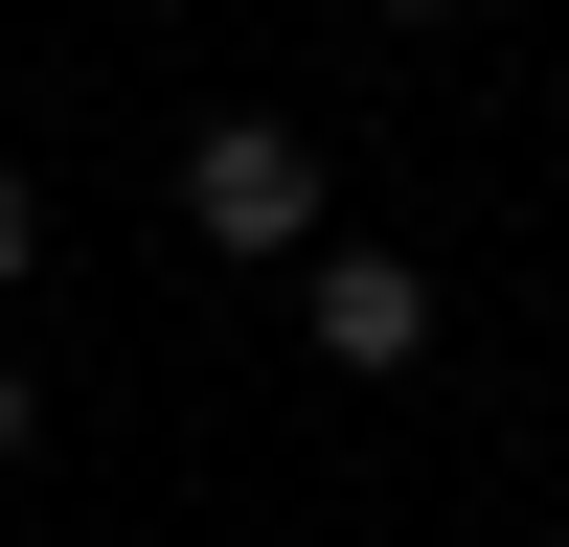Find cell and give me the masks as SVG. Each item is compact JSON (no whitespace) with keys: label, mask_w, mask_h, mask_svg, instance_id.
I'll return each instance as SVG.
<instances>
[{"label":"cell","mask_w":569,"mask_h":547,"mask_svg":"<svg viewBox=\"0 0 569 547\" xmlns=\"http://www.w3.org/2000/svg\"><path fill=\"white\" fill-rule=\"evenodd\" d=\"M23 274H46V182L0 160V297H23Z\"/></svg>","instance_id":"obj_3"},{"label":"cell","mask_w":569,"mask_h":547,"mask_svg":"<svg viewBox=\"0 0 569 547\" xmlns=\"http://www.w3.org/2000/svg\"><path fill=\"white\" fill-rule=\"evenodd\" d=\"M388 23H456V0H388Z\"/></svg>","instance_id":"obj_5"},{"label":"cell","mask_w":569,"mask_h":547,"mask_svg":"<svg viewBox=\"0 0 569 547\" xmlns=\"http://www.w3.org/2000/svg\"><path fill=\"white\" fill-rule=\"evenodd\" d=\"M23 456H46V388H23V365H0V479H23Z\"/></svg>","instance_id":"obj_4"},{"label":"cell","mask_w":569,"mask_h":547,"mask_svg":"<svg viewBox=\"0 0 569 547\" xmlns=\"http://www.w3.org/2000/svg\"><path fill=\"white\" fill-rule=\"evenodd\" d=\"M297 342L342 365V388H388V365H433V274H410V251H342V228H319V251H297Z\"/></svg>","instance_id":"obj_2"},{"label":"cell","mask_w":569,"mask_h":547,"mask_svg":"<svg viewBox=\"0 0 569 547\" xmlns=\"http://www.w3.org/2000/svg\"><path fill=\"white\" fill-rule=\"evenodd\" d=\"M319 228L342 206H319V137L297 115H206L182 137V251H319Z\"/></svg>","instance_id":"obj_1"}]
</instances>
